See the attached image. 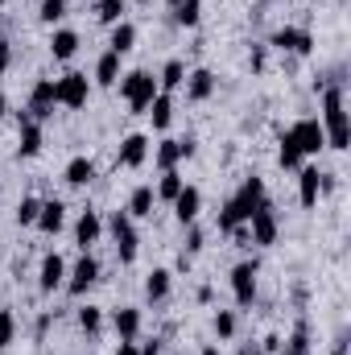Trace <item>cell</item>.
<instances>
[{
  "label": "cell",
  "mask_w": 351,
  "mask_h": 355,
  "mask_svg": "<svg viewBox=\"0 0 351 355\" xmlns=\"http://www.w3.org/2000/svg\"><path fill=\"white\" fill-rule=\"evenodd\" d=\"M248 236H252V244H273V240H277V211H273V202H261V207L252 211Z\"/></svg>",
  "instance_id": "obj_10"
},
{
  "label": "cell",
  "mask_w": 351,
  "mask_h": 355,
  "mask_svg": "<svg viewBox=\"0 0 351 355\" xmlns=\"http://www.w3.org/2000/svg\"><path fill=\"white\" fill-rule=\"evenodd\" d=\"M157 75H149V71H128V75H120V95H124V103L132 107V112H149V103L157 99Z\"/></svg>",
  "instance_id": "obj_2"
},
{
  "label": "cell",
  "mask_w": 351,
  "mask_h": 355,
  "mask_svg": "<svg viewBox=\"0 0 351 355\" xmlns=\"http://www.w3.org/2000/svg\"><path fill=\"white\" fill-rule=\"evenodd\" d=\"M203 355H219V347H203Z\"/></svg>",
  "instance_id": "obj_46"
},
{
  "label": "cell",
  "mask_w": 351,
  "mask_h": 355,
  "mask_svg": "<svg viewBox=\"0 0 351 355\" xmlns=\"http://www.w3.org/2000/svg\"><path fill=\"white\" fill-rule=\"evenodd\" d=\"M62 223H67V207H62L58 198L42 202V211H37V223H33V227H42L46 236H58V232H62Z\"/></svg>",
  "instance_id": "obj_19"
},
{
  "label": "cell",
  "mask_w": 351,
  "mask_h": 355,
  "mask_svg": "<svg viewBox=\"0 0 351 355\" xmlns=\"http://www.w3.org/2000/svg\"><path fill=\"white\" fill-rule=\"evenodd\" d=\"M141 355H162V339H153V343H145V347H137Z\"/></svg>",
  "instance_id": "obj_42"
},
{
  "label": "cell",
  "mask_w": 351,
  "mask_h": 355,
  "mask_svg": "<svg viewBox=\"0 0 351 355\" xmlns=\"http://www.w3.org/2000/svg\"><path fill=\"white\" fill-rule=\"evenodd\" d=\"M116 355H141V352H137V343H120V352Z\"/></svg>",
  "instance_id": "obj_44"
},
{
  "label": "cell",
  "mask_w": 351,
  "mask_h": 355,
  "mask_svg": "<svg viewBox=\"0 0 351 355\" xmlns=\"http://www.w3.org/2000/svg\"><path fill=\"white\" fill-rule=\"evenodd\" d=\"M252 71H264V46L252 50Z\"/></svg>",
  "instance_id": "obj_43"
},
{
  "label": "cell",
  "mask_w": 351,
  "mask_h": 355,
  "mask_svg": "<svg viewBox=\"0 0 351 355\" xmlns=\"http://www.w3.org/2000/svg\"><path fill=\"white\" fill-rule=\"evenodd\" d=\"M124 8H128V0H95V17H99L103 25L124 21Z\"/></svg>",
  "instance_id": "obj_31"
},
{
  "label": "cell",
  "mask_w": 351,
  "mask_h": 355,
  "mask_svg": "<svg viewBox=\"0 0 351 355\" xmlns=\"http://www.w3.org/2000/svg\"><path fill=\"white\" fill-rule=\"evenodd\" d=\"M87 95H91V83H87L83 71H71V75L58 79V103H62V107H83Z\"/></svg>",
  "instance_id": "obj_9"
},
{
  "label": "cell",
  "mask_w": 351,
  "mask_h": 355,
  "mask_svg": "<svg viewBox=\"0 0 351 355\" xmlns=\"http://www.w3.org/2000/svg\"><path fill=\"white\" fill-rule=\"evenodd\" d=\"M108 232H112V240H116L120 265H132V261H137V248H141V236H137V227H132V215H128V211H116V215L108 219Z\"/></svg>",
  "instance_id": "obj_3"
},
{
  "label": "cell",
  "mask_w": 351,
  "mask_h": 355,
  "mask_svg": "<svg viewBox=\"0 0 351 355\" xmlns=\"http://www.w3.org/2000/svg\"><path fill=\"white\" fill-rule=\"evenodd\" d=\"M79 327H83L87 335H99V327H103V310H99V306H83V310H79Z\"/></svg>",
  "instance_id": "obj_37"
},
{
  "label": "cell",
  "mask_w": 351,
  "mask_h": 355,
  "mask_svg": "<svg viewBox=\"0 0 351 355\" xmlns=\"http://www.w3.org/2000/svg\"><path fill=\"white\" fill-rule=\"evenodd\" d=\"M17 124H21V157H37L42 153V124L29 112H17Z\"/></svg>",
  "instance_id": "obj_16"
},
{
  "label": "cell",
  "mask_w": 351,
  "mask_h": 355,
  "mask_svg": "<svg viewBox=\"0 0 351 355\" xmlns=\"http://www.w3.org/2000/svg\"><path fill=\"white\" fill-rule=\"evenodd\" d=\"M182 186H186V182H182V174H178V170H166L153 194H157V198H166V202H174L178 194H182Z\"/></svg>",
  "instance_id": "obj_34"
},
{
  "label": "cell",
  "mask_w": 351,
  "mask_h": 355,
  "mask_svg": "<svg viewBox=\"0 0 351 355\" xmlns=\"http://www.w3.org/2000/svg\"><path fill=\"white\" fill-rule=\"evenodd\" d=\"M99 236H103V219H99V211H83L79 223H75V244L87 252L91 244H99Z\"/></svg>",
  "instance_id": "obj_17"
},
{
  "label": "cell",
  "mask_w": 351,
  "mask_h": 355,
  "mask_svg": "<svg viewBox=\"0 0 351 355\" xmlns=\"http://www.w3.org/2000/svg\"><path fill=\"white\" fill-rule=\"evenodd\" d=\"M170 285H174V272L170 268H153L149 281H145V297L149 302H166L170 297Z\"/></svg>",
  "instance_id": "obj_25"
},
{
  "label": "cell",
  "mask_w": 351,
  "mask_h": 355,
  "mask_svg": "<svg viewBox=\"0 0 351 355\" xmlns=\"http://www.w3.org/2000/svg\"><path fill=\"white\" fill-rule=\"evenodd\" d=\"M17 339V314L12 310H0V347H8Z\"/></svg>",
  "instance_id": "obj_38"
},
{
  "label": "cell",
  "mask_w": 351,
  "mask_h": 355,
  "mask_svg": "<svg viewBox=\"0 0 351 355\" xmlns=\"http://www.w3.org/2000/svg\"><path fill=\"white\" fill-rule=\"evenodd\" d=\"M240 355H252V352H240Z\"/></svg>",
  "instance_id": "obj_50"
},
{
  "label": "cell",
  "mask_w": 351,
  "mask_h": 355,
  "mask_svg": "<svg viewBox=\"0 0 351 355\" xmlns=\"http://www.w3.org/2000/svg\"><path fill=\"white\" fill-rule=\"evenodd\" d=\"M37 211H42V198H33V194L21 198V202H17V223H21V227H33V223H37Z\"/></svg>",
  "instance_id": "obj_35"
},
{
  "label": "cell",
  "mask_w": 351,
  "mask_h": 355,
  "mask_svg": "<svg viewBox=\"0 0 351 355\" xmlns=\"http://www.w3.org/2000/svg\"><path fill=\"white\" fill-rule=\"evenodd\" d=\"M112 331H116L120 343H137V335H141V310H137V306L112 310Z\"/></svg>",
  "instance_id": "obj_13"
},
{
  "label": "cell",
  "mask_w": 351,
  "mask_h": 355,
  "mask_svg": "<svg viewBox=\"0 0 351 355\" xmlns=\"http://www.w3.org/2000/svg\"><path fill=\"white\" fill-rule=\"evenodd\" d=\"M198 211H203V190L198 186H182V194L174 198V215L182 227H190L194 219H198Z\"/></svg>",
  "instance_id": "obj_14"
},
{
  "label": "cell",
  "mask_w": 351,
  "mask_h": 355,
  "mask_svg": "<svg viewBox=\"0 0 351 355\" xmlns=\"http://www.w3.org/2000/svg\"><path fill=\"white\" fill-rule=\"evenodd\" d=\"M8 67H12V42H8V37H0V75H4Z\"/></svg>",
  "instance_id": "obj_40"
},
{
  "label": "cell",
  "mask_w": 351,
  "mask_h": 355,
  "mask_svg": "<svg viewBox=\"0 0 351 355\" xmlns=\"http://www.w3.org/2000/svg\"><path fill=\"white\" fill-rule=\"evenodd\" d=\"M285 355H310V322H306V318L293 327V335H289V343H285Z\"/></svg>",
  "instance_id": "obj_32"
},
{
  "label": "cell",
  "mask_w": 351,
  "mask_h": 355,
  "mask_svg": "<svg viewBox=\"0 0 351 355\" xmlns=\"http://www.w3.org/2000/svg\"><path fill=\"white\" fill-rule=\"evenodd\" d=\"M91 178H95V162L91 157H71L67 162V182L71 186H87Z\"/></svg>",
  "instance_id": "obj_29"
},
{
  "label": "cell",
  "mask_w": 351,
  "mask_h": 355,
  "mask_svg": "<svg viewBox=\"0 0 351 355\" xmlns=\"http://www.w3.org/2000/svg\"><path fill=\"white\" fill-rule=\"evenodd\" d=\"M54 107H58V83H54V79H37L33 91H29V107H25V112L42 124V120L54 116Z\"/></svg>",
  "instance_id": "obj_4"
},
{
  "label": "cell",
  "mask_w": 351,
  "mask_h": 355,
  "mask_svg": "<svg viewBox=\"0 0 351 355\" xmlns=\"http://www.w3.org/2000/svg\"><path fill=\"white\" fill-rule=\"evenodd\" d=\"M4 112H8V99H4V91H0V116H4Z\"/></svg>",
  "instance_id": "obj_45"
},
{
  "label": "cell",
  "mask_w": 351,
  "mask_h": 355,
  "mask_svg": "<svg viewBox=\"0 0 351 355\" xmlns=\"http://www.w3.org/2000/svg\"><path fill=\"white\" fill-rule=\"evenodd\" d=\"M153 202H157V194H153V186H137L124 211H128L132 219H149V215H153Z\"/></svg>",
  "instance_id": "obj_24"
},
{
  "label": "cell",
  "mask_w": 351,
  "mask_h": 355,
  "mask_svg": "<svg viewBox=\"0 0 351 355\" xmlns=\"http://www.w3.org/2000/svg\"><path fill=\"white\" fill-rule=\"evenodd\" d=\"M268 46L289 50V54H310V50H314V37H310V29H293V25H285V29H277V33H273V42H268Z\"/></svg>",
  "instance_id": "obj_12"
},
{
  "label": "cell",
  "mask_w": 351,
  "mask_h": 355,
  "mask_svg": "<svg viewBox=\"0 0 351 355\" xmlns=\"http://www.w3.org/2000/svg\"><path fill=\"white\" fill-rule=\"evenodd\" d=\"M99 281V261L91 257V252H83L79 261H75V268L67 272V293H75V297H83L91 285Z\"/></svg>",
  "instance_id": "obj_8"
},
{
  "label": "cell",
  "mask_w": 351,
  "mask_h": 355,
  "mask_svg": "<svg viewBox=\"0 0 351 355\" xmlns=\"http://www.w3.org/2000/svg\"><path fill=\"white\" fill-rule=\"evenodd\" d=\"M50 54H54L58 62L75 58V54H79V33H75V29H54V37H50Z\"/></svg>",
  "instance_id": "obj_21"
},
{
  "label": "cell",
  "mask_w": 351,
  "mask_h": 355,
  "mask_svg": "<svg viewBox=\"0 0 351 355\" xmlns=\"http://www.w3.org/2000/svg\"><path fill=\"white\" fill-rule=\"evenodd\" d=\"M67 8H71V0H42V12H37V17H42L46 25H54V21L67 17Z\"/></svg>",
  "instance_id": "obj_36"
},
{
  "label": "cell",
  "mask_w": 351,
  "mask_h": 355,
  "mask_svg": "<svg viewBox=\"0 0 351 355\" xmlns=\"http://www.w3.org/2000/svg\"><path fill=\"white\" fill-rule=\"evenodd\" d=\"M174 21L182 29H194L203 21V0H178L174 4Z\"/></svg>",
  "instance_id": "obj_28"
},
{
  "label": "cell",
  "mask_w": 351,
  "mask_h": 355,
  "mask_svg": "<svg viewBox=\"0 0 351 355\" xmlns=\"http://www.w3.org/2000/svg\"><path fill=\"white\" fill-rule=\"evenodd\" d=\"M108 46H112V54H120V58H124V54L137 46V25H132V21H116V25H112V42H108Z\"/></svg>",
  "instance_id": "obj_22"
},
{
  "label": "cell",
  "mask_w": 351,
  "mask_h": 355,
  "mask_svg": "<svg viewBox=\"0 0 351 355\" xmlns=\"http://www.w3.org/2000/svg\"><path fill=\"white\" fill-rule=\"evenodd\" d=\"M289 137L298 141L302 157H314V153H323V149H327V132H323V124H318V120H298V124L289 128Z\"/></svg>",
  "instance_id": "obj_7"
},
{
  "label": "cell",
  "mask_w": 351,
  "mask_h": 355,
  "mask_svg": "<svg viewBox=\"0 0 351 355\" xmlns=\"http://www.w3.org/2000/svg\"><path fill=\"white\" fill-rule=\"evenodd\" d=\"M215 335H219V339H232V335H236V314H232V310H219V314H215Z\"/></svg>",
  "instance_id": "obj_39"
},
{
  "label": "cell",
  "mask_w": 351,
  "mask_h": 355,
  "mask_svg": "<svg viewBox=\"0 0 351 355\" xmlns=\"http://www.w3.org/2000/svg\"><path fill=\"white\" fill-rule=\"evenodd\" d=\"M95 83L99 87H116L120 83V54H99V62H95Z\"/></svg>",
  "instance_id": "obj_23"
},
{
  "label": "cell",
  "mask_w": 351,
  "mask_h": 355,
  "mask_svg": "<svg viewBox=\"0 0 351 355\" xmlns=\"http://www.w3.org/2000/svg\"><path fill=\"white\" fill-rule=\"evenodd\" d=\"M182 87H186V99L203 103V99H211V95H215V75H211V71H203V67H198V71H186V83H182Z\"/></svg>",
  "instance_id": "obj_18"
},
{
  "label": "cell",
  "mask_w": 351,
  "mask_h": 355,
  "mask_svg": "<svg viewBox=\"0 0 351 355\" xmlns=\"http://www.w3.org/2000/svg\"><path fill=\"white\" fill-rule=\"evenodd\" d=\"M153 157H157V170H162V174H166V170H178V162H182V145H178V141H162Z\"/></svg>",
  "instance_id": "obj_33"
},
{
  "label": "cell",
  "mask_w": 351,
  "mask_h": 355,
  "mask_svg": "<svg viewBox=\"0 0 351 355\" xmlns=\"http://www.w3.org/2000/svg\"><path fill=\"white\" fill-rule=\"evenodd\" d=\"M149 120H153L157 132L170 128V120H174V99H170V91H157V99L149 103Z\"/></svg>",
  "instance_id": "obj_26"
},
{
  "label": "cell",
  "mask_w": 351,
  "mask_h": 355,
  "mask_svg": "<svg viewBox=\"0 0 351 355\" xmlns=\"http://www.w3.org/2000/svg\"><path fill=\"white\" fill-rule=\"evenodd\" d=\"M261 202H268V194H264V182H261V178H244V186L232 194V207H236V215H240L244 223L252 219V211H257Z\"/></svg>",
  "instance_id": "obj_6"
},
{
  "label": "cell",
  "mask_w": 351,
  "mask_h": 355,
  "mask_svg": "<svg viewBox=\"0 0 351 355\" xmlns=\"http://www.w3.org/2000/svg\"><path fill=\"white\" fill-rule=\"evenodd\" d=\"M4 4H8V0H0V8H4Z\"/></svg>",
  "instance_id": "obj_48"
},
{
  "label": "cell",
  "mask_w": 351,
  "mask_h": 355,
  "mask_svg": "<svg viewBox=\"0 0 351 355\" xmlns=\"http://www.w3.org/2000/svg\"><path fill=\"white\" fill-rule=\"evenodd\" d=\"M145 157H149V137L132 132V137H124V141H120L116 166H124V170H141V166H145Z\"/></svg>",
  "instance_id": "obj_11"
},
{
  "label": "cell",
  "mask_w": 351,
  "mask_h": 355,
  "mask_svg": "<svg viewBox=\"0 0 351 355\" xmlns=\"http://www.w3.org/2000/svg\"><path fill=\"white\" fill-rule=\"evenodd\" d=\"M323 132L331 149H348L351 145V124H348V103H343V87H327L323 91Z\"/></svg>",
  "instance_id": "obj_1"
},
{
  "label": "cell",
  "mask_w": 351,
  "mask_h": 355,
  "mask_svg": "<svg viewBox=\"0 0 351 355\" xmlns=\"http://www.w3.org/2000/svg\"><path fill=\"white\" fill-rule=\"evenodd\" d=\"M203 248V232H190V240H186V252H198Z\"/></svg>",
  "instance_id": "obj_41"
},
{
  "label": "cell",
  "mask_w": 351,
  "mask_h": 355,
  "mask_svg": "<svg viewBox=\"0 0 351 355\" xmlns=\"http://www.w3.org/2000/svg\"><path fill=\"white\" fill-rule=\"evenodd\" d=\"M186 83V62L182 58H170L166 67H162V75H157V87L162 91H178Z\"/></svg>",
  "instance_id": "obj_27"
},
{
  "label": "cell",
  "mask_w": 351,
  "mask_h": 355,
  "mask_svg": "<svg viewBox=\"0 0 351 355\" xmlns=\"http://www.w3.org/2000/svg\"><path fill=\"white\" fill-rule=\"evenodd\" d=\"M257 272H261L257 261H240L232 268V293H236V306H244V310L257 302Z\"/></svg>",
  "instance_id": "obj_5"
},
{
  "label": "cell",
  "mask_w": 351,
  "mask_h": 355,
  "mask_svg": "<svg viewBox=\"0 0 351 355\" xmlns=\"http://www.w3.org/2000/svg\"><path fill=\"white\" fill-rule=\"evenodd\" d=\"M174 4H178V0H170V8H174Z\"/></svg>",
  "instance_id": "obj_49"
},
{
  "label": "cell",
  "mask_w": 351,
  "mask_h": 355,
  "mask_svg": "<svg viewBox=\"0 0 351 355\" xmlns=\"http://www.w3.org/2000/svg\"><path fill=\"white\" fill-rule=\"evenodd\" d=\"M298 194H302V207H318V194H323V174L314 166H302L298 174Z\"/></svg>",
  "instance_id": "obj_20"
},
{
  "label": "cell",
  "mask_w": 351,
  "mask_h": 355,
  "mask_svg": "<svg viewBox=\"0 0 351 355\" xmlns=\"http://www.w3.org/2000/svg\"><path fill=\"white\" fill-rule=\"evenodd\" d=\"M277 162L285 166V170H302V149H298V141L285 132L281 137V149H277Z\"/></svg>",
  "instance_id": "obj_30"
},
{
  "label": "cell",
  "mask_w": 351,
  "mask_h": 355,
  "mask_svg": "<svg viewBox=\"0 0 351 355\" xmlns=\"http://www.w3.org/2000/svg\"><path fill=\"white\" fill-rule=\"evenodd\" d=\"M137 4H153V0H137Z\"/></svg>",
  "instance_id": "obj_47"
},
{
  "label": "cell",
  "mask_w": 351,
  "mask_h": 355,
  "mask_svg": "<svg viewBox=\"0 0 351 355\" xmlns=\"http://www.w3.org/2000/svg\"><path fill=\"white\" fill-rule=\"evenodd\" d=\"M37 285H42V293H54V289H62V285H67V261H62L58 252H46Z\"/></svg>",
  "instance_id": "obj_15"
}]
</instances>
